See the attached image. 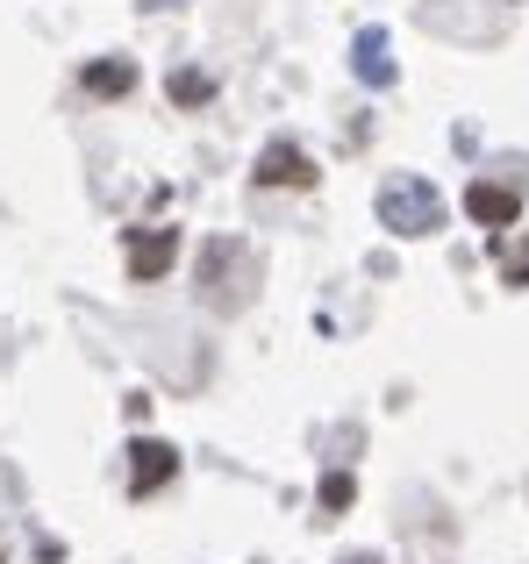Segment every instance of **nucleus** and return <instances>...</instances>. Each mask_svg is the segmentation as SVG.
I'll return each instance as SVG.
<instances>
[{
    "label": "nucleus",
    "mask_w": 529,
    "mask_h": 564,
    "mask_svg": "<svg viewBox=\"0 0 529 564\" xmlns=\"http://www.w3.org/2000/svg\"><path fill=\"white\" fill-rule=\"evenodd\" d=\"M379 221L393 236H436L444 229V200L422 180H393V186H379Z\"/></svg>",
    "instance_id": "1"
},
{
    "label": "nucleus",
    "mask_w": 529,
    "mask_h": 564,
    "mask_svg": "<svg viewBox=\"0 0 529 564\" xmlns=\"http://www.w3.org/2000/svg\"><path fill=\"white\" fill-rule=\"evenodd\" d=\"M172 471H180V451H172V443H158V436L129 443V494H137V500H151Z\"/></svg>",
    "instance_id": "2"
},
{
    "label": "nucleus",
    "mask_w": 529,
    "mask_h": 564,
    "mask_svg": "<svg viewBox=\"0 0 529 564\" xmlns=\"http://www.w3.org/2000/svg\"><path fill=\"white\" fill-rule=\"evenodd\" d=\"M465 215H473L479 229H516L522 193L516 186H494V180H473V186H465Z\"/></svg>",
    "instance_id": "3"
},
{
    "label": "nucleus",
    "mask_w": 529,
    "mask_h": 564,
    "mask_svg": "<svg viewBox=\"0 0 529 564\" xmlns=\"http://www.w3.org/2000/svg\"><path fill=\"white\" fill-rule=\"evenodd\" d=\"M258 186H315V165H307V151H293V143H264Z\"/></svg>",
    "instance_id": "4"
},
{
    "label": "nucleus",
    "mask_w": 529,
    "mask_h": 564,
    "mask_svg": "<svg viewBox=\"0 0 529 564\" xmlns=\"http://www.w3.org/2000/svg\"><path fill=\"white\" fill-rule=\"evenodd\" d=\"M172 258H180V236H172V229H143L137 243H129V279H158V272H172Z\"/></svg>",
    "instance_id": "5"
},
{
    "label": "nucleus",
    "mask_w": 529,
    "mask_h": 564,
    "mask_svg": "<svg viewBox=\"0 0 529 564\" xmlns=\"http://www.w3.org/2000/svg\"><path fill=\"white\" fill-rule=\"evenodd\" d=\"M129 86H137V65H122V57H115V65H86V94H100V100H122Z\"/></svg>",
    "instance_id": "6"
},
{
    "label": "nucleus",
    "mask_w": 529,
    "mask_h": 564,
    "mask_svg": "<svg viewBox=\"0 0 529 564\" xmlns=\"http://www.w3.org/2000/svg\"><path fill=\"white\" fill-rule=\"evenodd\" d=\"M358 79H373V86H387V79H393L387 43H379V36H358Z\"/></svg>",
    "instance_id": "7"
},
{
    "label": "nucleus",
    "mask_w": 529,
    "mask_h": 564,
    "mask_svg": "<svg viewBox=\"0 0 529 564\" xmlns=\"http://www.w3.org/2000/svg\"><path fill=\"white\" fill-rule=\"evenodd\" d=\"M208 94H215V79H208V72H180V79H172V100H180V108H201Z\"/></svg>",
    "instance_id": "8"
},
{
    "label": "nucleus",
    "mask_w": 529,
    "mask_h": 564,
    "mask_svg": "<svg viewBox=\"0 0 529 564\" xmlns=\"http://www.w3.org/2000/svg\"><path fill=\"white\" fill-rule=\"evenodd\" d=\"M350 500H358V479H350V471H330V479H322V508H330V514H344Z\"/></svg>",
    "instance_id": "9"
},
{
    "label": "nucleus",
    "mask_w": 529,
    "mask_h": 564,
    "mask_svg": "<svg viewBox=\"0 0 529 564\" xmlns=\"http://www.w3.org/2000/svg\"><path fill=\"white\" fill-rule=\"evenodd\" d=\"M508 286H529V243L508 250Z\"/></svg>",
    "instance_id": "10"
},
{
    "label": "nucleus",
    "mask_w": 529,
    "mask_h": 564,
    "mask_svg": "<svg viewBox=\"0 0 529 564\" xmlns=\"http://www.w3.org/2000/svg\"><path fill=\"white\" fill-rule=\"evenodd\" d=\"M344 564H379V557H344Z\"/></svg>",
    "instance_id": "11"
}]
</instances>
